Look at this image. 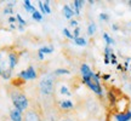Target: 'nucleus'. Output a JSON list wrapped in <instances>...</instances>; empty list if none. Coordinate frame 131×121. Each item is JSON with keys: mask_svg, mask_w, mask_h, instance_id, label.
Here are the masks:
<instances>
[{"mask_svg": "<svg viewBox=\"0 0 131 121\" xmlns=\"http://www.w3.org/2000/svg\"><path fill=\"white\" fill-rule=\"evenodd\" d=\"M21 52L16 51L14 47H1L0 49V76L9 80L12 75L15 67L18 64Z\"/></svg>", "mask_w": 131, "mask_h": 121, "instance_id": "nucleus-1", "label": "nucleus"}, {"mask_svg": "<svg viewBox=\"0 0 131 121\" xmlns=\"http://www.w3.org/2000/svg\"><path fill=\"white\" fill-rule=\"evenodd\" d=\"M10 98L12 101L14 108H16L17 110H19L21 113H24L29 108V99L28 97L24 94L22 91H19L17 87L9 90Z\"/></svg>", "mask_w": 131, "mask_h": 121, "instance_id": "nucleus-2", "label": "nucleus"}, {"mask_svg": "<svg viewBox=\"0 0 131 121\" xmlns=\"http://www.w3.org/2000/svg\"><path fill=\"white\" fill-rule=\"evenodd\" d=\"M39 91L45 98H51L55 94V78L53 74H45L39 81Z\"/></svg>", "mask_w": 131, "mask_h": 121, "instance_id": "nucleus-3", "label": "nucleus"}, {"mask_svg": "<svg viewBox=\"0 0 131 121\" xmlns=\"http://www.w3.org/2000/svg\"><path fill=\"white\" fill-rule=\"evenodd\" d=\"M23 121H44V112L37 104H32L23 113Z\"/></svg>", "mask_w": 131, "mask_h": 121, "instance_id": "nucleus-4", "label": "nucleus"}, {"mask_svg": "<svg viewBox=\"0 0 131 121\" xmlns=\"http://www.w3.org/2000/svg\"><path fill=\"white\" fill-rule=\"evenodd\" d=\"M83 81H84L85 85H88L90 89L92 90L95 93L97 94H102V87L100 85V75L98 74H92L90 78H83Z\"/></svg>", "mask_w": 131, "mask_h": 121, "instance_id": "nucleus-5", "label": "nucleus"}, {"mask_svg": "<svg viewBox=\"0 0 131 121\" xmlns=\"http://www.w3.org/2000/svg\"><path fill=\"white\" fill-rule=\"evenodd\" d=\"M18 78H21V79L24 80V81H27V80H35L37 79V71H35L33 65H29L27 69L19 71Z\"/></svg>", "mask_w": 131, "mask_h": 121, "instance_id": "nucleus-6", "label": "nucleus"}, {"mask_svg": "<svg viewBox=\"0 0 131 121\" xmlns=\"http://www.w3.org/2000/svg\"><path fill=\"white\" fill-rule=\"evenodd\" d=\"M10 119L11 121H23V113H21L16 108H14L10 110Z\"/></svg>", "mask_w": 131, "mask_h": 121, "instance_id": "nucleus-7", "label": "nucleus"}, {"mask_svg": "<svg viewBox=\"0 0 131 121\" xmlns=\"http://www.w3.org/2000/svg\"><path fill=\"white\" fill-rule=\"evenodd\" d=\"M114 116H115V120L117 121H130L131 120V112L130 110H126V112L118 113Z\"/></svg>", "mask_w": 131, "mask_h": 121, "instance_id": "nucleus-8", "label": "nucleus"}, {"mask_svg": "<svg viewBox=\"0 0 131 121\" xmlns=\"http://www.w3.org/2000/svg\"><path fill=\"white\" fill-rule=\"evenodd\" d=\"M58 107H60L61 110H72L74 108V104L69 99H63V101L58 102Z\"/></svg>", "mask_w": 131, "mask_h": 121, "instance_id": "nucleus-9", "label": "nucleus"}, {"mask_svg": "<svg viewBox=\"0 0 131 121\" xmlns=\"http://www.w3.org/2000/svg\"><path fill=\"white\" fill-rule=\"evenodd\" d=\"M80 71H81V75H83V78H90L91 75L94 74V71L90 69V67L88 64H81L80 67Z\"/></svg>", "mask_w": 131, "mask_h": 121, "instance_id": "nucleus-10", "label": "nucleus"}, {"mask_svg": "<svg viewBox=\"0 0 131 121\" xmlns=\"http://www.w3.org/2000/svg\"><path fill=\"white\" fill-rule=\"evenodd\" d=\"M63 15H64L66 18L70 19L75 14H74V10H72L68 5H64V6H63Z\"/></svg>", "mask_w": 131, "mask_h": 121, "instance_id": "nucleus-11", "label": "nucleus"}, {"mask_svg": "<svg viewBox=\"0 0 131 121\" xmlns=\"http://www.w3.org/2000/svg\"><path fill=\"white\" fill-rule=\"evenodd\" d=\"M84 1L83 0H74L73 1V6H74V14L75 15H80V9L83 7Z\"/></svg>", "mask_w": 131, "mask_h": 121, "instance_id": "nucleus-12", "label": "nucleus"}, {"mask_svg": "<svg viewBox=\"0 0 131 121\" xmlns=\"http://www.w3.org/2000/svg\"><path fill=\"white\" fill-rule=\"evenodd\" d=\"M23 6H24V9L27 10L28 12H34V11H37V10L34 9V6L30 4V1H29V0H24V1H23Z\"/></svg>", "mask_w": 131, "mask_h": 121, "instance_id": "nucleus-13", "label": "nucleus"}, {"mask_svg": "<svg viewBox=\"0 0 131 121\" xmlns=\"http://www.w3.org/2000/svg\"><path fill=\"white\" fill-rule=\"evenodd\" d=\"M38 52H40L42 55H45V53H52V52H53V47L52 46H44V47H41V49H39Z\"/></svg>", "mask_w": 131, "mask_h": 121, "instance_id": "nucleus-14", "label": "nucleus"}, {"mask_svg": "<svg viewBox=\"0 0 131 121\" xmlns=\"http://www.w3.org/2000/svg\"><path fill=\"white\" fill-rule=\"evenodd\" d=\"M74 42L78 45V46H86V40H85L84 38H77L74 39Z\"/></svg>", "mask_w": 131, "mask_h": 121, "instance_id": "nucleus-15", "label": "nucleus"}, {"mask_svg": "<svg viewBox=\"0 0 131 121\" xmlns=\"http://www.w3.org/2000/svg\"><path fill=\"white\" fill-rule=\"evenodd\" d=\"M103 39H104V40H106V42H107V46H109V45L114 44V40H113L112 38L108 35L107 33H104V34H103Z\"/></svg>", "mask_w": 131, "mask_h": 121, "instance_id": "nucleus-16", "label": "nucleus"}, {"mask_svg": "<svg viewBox=\"0 0 131 121\" xmlns=\"http://www.w3.org/2000/svg\"><path fill=\"white\" fill-rule=\"evenodd\" d=\"M96 32V24L95 23H90L89 28H88V34L89 35H94V33Z\"/></svg>", "mask_w": 131, "mask_h": 121, "instance_id": "nucleus-17", "label": "nucleus"}, {"mask_svg": "<svg viewBox=\"0 0 131 121\" xmlns=\"http://www.w3.org/2000/svg\"><path fill=\"white\" fill-rule=\"evenodd\" d=\"M62 74H70L68 69H56L53 71V75H62Z\"/></svg>", "mask_w": 131, "mask_h": 121, "instance_id": "nucleus-18", "label": "nucleus"}, {"mask_svg": "<svg viewBox=\"0 0 131 121\" xmlns=\"http://www.w3.org/2000/svg\"><path fill=\"white\" fill-rule=\"evenodd\" d=\"M33 19H35V21H38V22H40L42 19V15L40 14V12H38V11H34L33 12Z\"/></svg>", "mask_w": 131, "mask_h": 121, "instance_id": "nucleus-19", "label": "nucleus"}, {"mask_svg": "<svg viewBox=\"0 0 131 121\" xmlns=\"http://www.w3.org/2000/svg\"><path fill=\"white\" fill-rule=\"evenodd\" d=\"M42 6H44V10H45L46 15H50V14H51V9H50L49 1H42Z\"/></svg>", "mask_w": 131, "mask_h": 121, "instance_id": "nucleus-20", "label": "nucleus"}, {"mask_svg": "<svg viewBox=\"0 0 131 121\" xmlns=\"http://www.w3.org/2000/svg\"><path fill=\"white\" fill-rule=\"evenodd\" d=\"M63 34H64L66 37L68 38V39H74V38H73V34H70V32H69V30H68L67 28L63 29Z\"/></svg>", "mask_w": 131, "mask_h": 121, "instance_id": "nucleus-21", "label": "nucleus"}, {"mask_svg": "<svg viewBox=\"0 0 131 121\" xmlns=\"http://www.w3.org/2000/svg\"><path fill=\"white\" fill-rule=\"evenodd\" d=\"M79 34H80V28L79 27H77V28L74 29V32H73V38H74V39L79 38Z\"/></svg>", "mask_w": 131, "mask_h": 121, "instance_id": "nucleus-22", "label": "nucleus"}, {"mask_svg": "<svg viewBox=\"0 0 131 121\" xmlns=\"http://www.w3.org/2000/svg\"><path fill=\"white\" fill-rule=\"evenodd\" d=\"M16 19H17V21H18L19 22V24H21V27H22V26H26V21H24L23 18H22V17H21V16H19V15H17V17H16Z\"/></svg>", "mask_w": 131, "mask_h": 121, "instance_id": "nucleus-23", "label": "nucleus"}, {"mask_svg": "<svg viewBox=\"0 0 131 121\" xmlns=\"http://www.w3.org/2000/svg\"><path fill=\"white\" fill-rule=\"evenodd\" d=\"M58 121H74L73 120V119H72V117L70 116H67V115H63V116L61 117V119H60V120Z\"/></svg>", "mask_w": 131, "mask_h": 121, "instance_id": "nucleus-24", "label": "nucleus"}, {"mask_svg": "<svg viewBox=\"0 0 131 121\" xmlns=\"http://www.w3.org/2000/svg\"><path fill=\"white\" fill-rule=\"evenodd\" d=\"M100 19H102V21H108V19H109V16L106 14H101L100 15Z\"/></svg>", "mask_w": 131, "mask_h": 121, "instance_id": "nucleus-25", "label": "nucleus"}, {"mask_svg": "<svg viewBox=\"0 0 131 121\" xmlns=\"http://www.w3.org/2000/svg\"><path fill=\"white\" fill-rule=\"evenodd\" d=\"M61 93H63V94H68V96L70 94V92L68 91V89H67V87H64V86L61 89Z\"/></svg>", "mask_w": 131, "mask_h": 121, "instance_id": "nucleus-26", "label": "nucleus"}, {"mask_svg": "<svg viewBox=\"0 0 131 121\" xmlns=\"http://www.w3.org/2000/svg\"><path fill=\"white\" fill-rule=\"evenodd\" d=\"M39 7H40L41 15H46V12H45V10H44V6H42V1H39Z\"/></svg>", "mask_w": 131, "mask_h": 121, "instance_id": "nucleus-27", "label": "nucleus"}, {"mask_svg": "<svg viewBox=\"0 0 131 121\" xmlns=\"http://www.w3.org/2000/svg\"><path fill=\"white\" fill-rule=\"evenodd\" d=\"M70 26L72 27H78V21H75V19H70Z\"/></svg>", "mask_w": 131, "mask_h": 121, "instance_id": "nucleus-28", "label": "nucleus"}, {"mask_svg": "<svg viewBox=\"0 0 131 121\" xmlns=\"http://www.w3.org/2000/svg\"><path fill=\"white\" fill-rule=\"evenodd\" d=\"M104 63H106V64L111 63V60H109V55H106V53H104Z\"/></svg>", "mask_w": 131, "mask_h": 121, "instance_id": "nucleus-29", "label": "nucleus"}, {"mask_svg": "<svg viewBox=\"0 0 131 121\" xmlns=\"http://www.w3.org/2000/svg\"><path fill=\"white\" fill-rule=\"evenodd\" d=\"M4 12L5 14H12V10L10 9V7H6V9L4 10Z\"/></svg>", "mask_w": 131, "mask_h": 121, "instance_id": "nucleus-30", "label": "nucleus"}, {"mask_svg": "<svg viewBox=\"0 0 131 121\" xmlns=\"http://www.w3.org/2000/svg\"><path fill=\"white\" fill-rule=\"evenodd\" d=\"M38 57H39V59H44V55L40 52H38Z\"/></svg>", "mask_w": 131, "mask_h": 121, "instance_id": "nucleus-31", "label": "nucleus"}, {"mask_svg": "<svg viewBox=\"0 0 131 121\" xmlns=\"http://www.w3.org/2000/svg\"><path fill=\"white\" fill-rule=\"evenodd\" d=\"M102 78H103V80H108L109 78H111V76H109V75H103Z\"/></svg>", "mask_w": 131, "mask_h": 121, "instance_id": "nucleus-32", "label": "nucleus"}, {"mask_svg": "<svg viewBox=\"0 0 131 121\" xmlns=\"http://www.w3.org/2000/svg\"><path fill=\"white\" fill-rule=\"evenodd\" d=\"M15 21H16V18H15V17H10V18H9V22H15Z\"/></svg>", "mask_w": 131, "mask_h": 121, "instance_id": "nucleus-33", "label": "nucleus"}, {"mask_svg": "<svg viewBox=\"0 0 131 121\" xmlns=\"http://www.w3.org/2000/svg\"><path fill=\"white\" fill-rule=\"evenodd\" d=\"M113 29H114V30H117V29H118V26H115V24H114V26H113Z\"/></svg>", "mask_w": 131, "mask_h": 121, "instance_id": "nucleus-34", "label": "nucleus"}, {"mask_svg": "<svg viewBox=\"0 0 131 121\" xmlns=\"http://www.w3.org/2000/svg\"><path fill=\"white\" fill-rule=\"evenodd\" d=\"M127 4H129V5L131 6V0H130V1H127Z\"/></svg>", "mask_w": 131, "mask_h": 121, "instance_id": "nucleus-35", "label": "nucleus"}]
</instances>
